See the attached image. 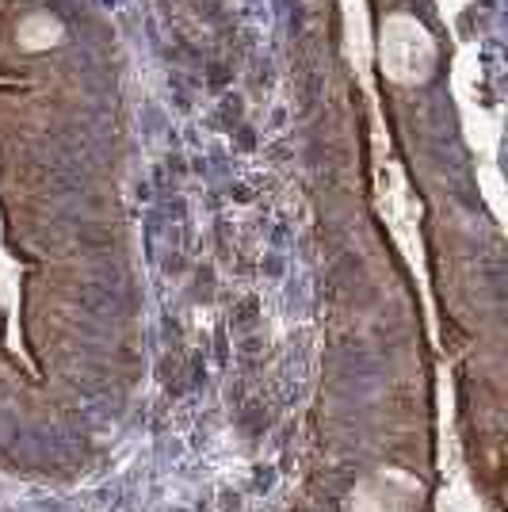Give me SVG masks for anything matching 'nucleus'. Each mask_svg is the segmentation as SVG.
<instances>
[{"label":"nucleus","mask_w":508,"mask_h":512,"mask_svg":"<svg viewBox=\"0 0 508 512\" xmlns=\"http://www.w3.org/2000/svg\"><path fill=\"white\" fill-rule=\"evenodd\" d=\"M58 39H62V23L54 20V16H46V12H35V16H27L20 23V43L27 50H46Z\"/></svg>","instance_id":"nucleus-3"},{"label":"nucleus","mask_w":508,"mask_h":512,"mask_svg":"<svg viewBox=\"0 0 508 512\" xmlns=\"http://www.w3.org/2000/svg\"><path fill=\"white\" fill-rule=\"evenodd\" d=\"M382 62L398 85H417L436 69V43L413 16H390L382 27Z\"/></svg>","instance_id":"nucleus-1"},{"label":"nucleus","mask_w":508,"mask_h":512,"mask_svg":"<svg viewBox=\"0 0 508 512\" xmlns=\"http://www.w3.org/2000/svg\"><path fill=\"white\" fill-rule=\"evenodd\" d=\"M417 501H421L417 478H409L405 470H379L356 490L352 512H417Z\"/></svg>","instance_id":"nucleus-2"}]
</instances>
